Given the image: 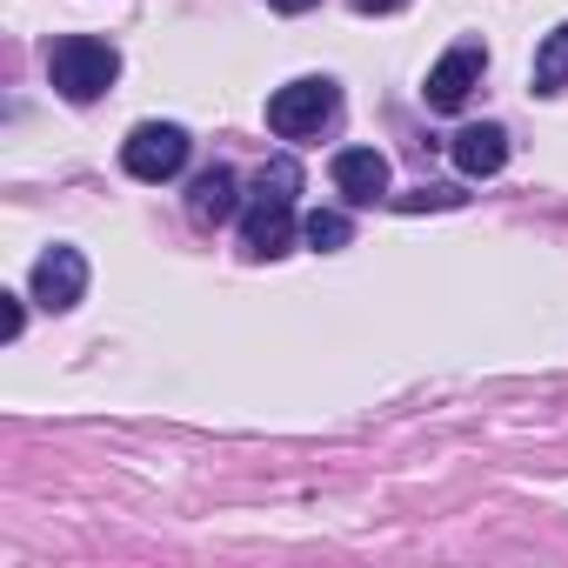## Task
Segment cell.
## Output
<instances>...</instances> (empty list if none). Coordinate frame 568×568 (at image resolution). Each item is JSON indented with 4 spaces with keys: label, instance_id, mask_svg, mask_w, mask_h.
I'll return each mask as SVG.
<instances>
[{
    "label": "cell",
    "instance_id": "cell-4",
    "mask_svg": "<svg viewBox=\"0 0 568 568\" xmlns=\"http://www.w3.org/2000/svg\"><path fill=\"white\" fill-rule=\"evenodd\" d=\"M121 168L134 181H174L187 168V128L174 121H141L128 141H121Z\"/></svg>",
    "mask_w": 568,
    "mask_h": 568
},
{
    "label": "cell",
    "instance_id": "cell-2",
    "mask_svg": "<svg viewBox=\"0 0 568 568\" xmlns=\"http://www.w3.org/2000/svg\"><path fill=\"white\" fill-rule=\"evenodd\" d=\"M48 74H54V88H61L68 101H101V94L121 81V54H114L108 41H94V34H68V41H54Z\"/></svg>",
    "mask_w": 568,
    "mask_h": 568
},
{
    "label": "cell",
    "instance_id": "cell-14",
    "mask_svg": "<svg viewBox=\"0 0 568 568\" xmlns=\"http://www.w3.org/2000/svg\"><path fill=\"white\" fill-rule=\"evenodd\" d=\"M267 8H281V14H308V8H322V0H267Z\"/></svg>",
    "mask_w": 568,
    "mask_h": 568
},
{
    "label": "cell",
    "instance_id": "cell-13",
    "mask_svg": "<svg viewBox=\"0 0 568 568\" xmlns=\"http://www.w3.org/2000/svg\"><path fill=\"white\" fill-rule=\"evenodd\" d=\"M21 322H28V315H21V295H8V308H0V335L14 342V335H21Z\"/></svg>",
    "mask_w": 568,
    "mask_h": 568
},
{
    "label": "cell",
    "instance_id": "cell-1",
    "mask_svg": "<svg viewBox=\"0 0 568 568\" xmlns=\"http://www.w3.org/2000/svg\"><path fill=\"white\" fill-rule=\"evenodd\" d=\"M295 194H302V161L295 154H274L254 181V201L241 214V247L254 261H274V254H288L295 241Z\"/></svg>",
    "mask_w": 568,
    "mask_h": 568
},
{
    "label": "cell",
    "instance_id": "cell-11",
    "mask_svg": "<svg viewBox=\"0 0 568 568\" xmlns=\"http://www.w3.org/2000/svg\"><path fill=\"white\" fill-rule=\"evenodd\" d=\"M302 241H308L315 254H335V247H348V241H355V227H348V214H335V207H315V214L302 221Z\"/></svg>",
    "mask_w": 568,
    "mask_h": 568
},
{
    "label": "cell",
    "instance_id": "cell-6",
    "mask_svg": "<svg viewBox=\"0 0 568 568\" xmlns=\"http://www.w3.org/2000/svg\"><path fill=\"white\" fill-rule=\"evenodd\" d=\"M88 295V254L81 247H48L41 261H34V302L41 308H74Z\"/></svg>",
    "mask_w": 568,
    "mask_h": 568
},
{
    "label": "cell",
    "instance_id": "cell-10",
    "mask_svg": "<svg viewBox=\"0 0 568 568\" xmlns=\"http://www.w3.org/2000/svg\"><path fill=\"white\" fill-rule=\"evenodd\" d=\"M568 88V21L535 48V94H561Z\"/></svg>",
    "mask_w": 568,
    "mask_h": 568
},
{
    "label": "cell",
    "instance_id": "cell-8",
    "mask_svg": "<svg viewBox=\"0 0 568 568\" xmlns=\"http://www.w3.org/2000/svg\"><path fill=\"white\" fill-rule=\"evenodd\" d=\"M448 154H455V168H462L468 181H488V174H501V161H508V128L475 121V128H462V134L448 141Z\"/></svg>",
    "mask_w": 568,
    "mask_h": 568
},
{
    "label": "cell",
    "instance_id": "cell-12",
    "mask_svg": "<svg viewBox=\"0 0 568 568\" xmlns=\"http://www.w3.org/2000/svg\"><path fill=\"white\" fill-rule=\"evenodd\" d=\"M402 214H422V207H462V194L455 187H415V194H388Z\"/></svg>",
    "mask_w": 568,
    "mask_h": 568
},
{
    "label": "cell",
    "instance_id": "cell-7",
    "mask_svg": "<svg viewBox=\"0 0 568 568\" xmlns=\"http://www.w3.org/2000/svg\"><path fill=\"white\" fill-rule=\"evenodd\" d=\"M335 187H342L355 207L388 201V154H375V148H342V154H335Z\"/></svg>",
    "mask_w": 568,
    "mask_h": 568
},
{
    "label": "cell",
    "instance_id": "cell-3",
    "mask_svg": "<svg viewBox=\"0 0 568 568\" xmlns=\"http://www.w3.org/2000/svg\"><path fill=\"white\" fill-rule=\"evenodd\" d=\"M335 108H342V88L328 74H302V81L267 94V128L281 141H308V134H322L335 121Z\"/></svg>",
    "mask_w": 568,
    "mask_h": 568
},
{
    "label": "cell",
    "instance_id": "cell-5",
    "mask_svg": "<svg viewBox=\"0 0 568 568\" xmlns=\"http://www.w3.org/2000/svg\"><path fill=\"white\" fill-rule=\"evenodd\" d=\"M481 68H488V48H481V41L448 48V54L435 61V74H428V88H422V94H428V108H435V114H455V108L481 88Z\"/></svg>",
    "mask_w": 568,
    "mask_h": 568
},
{
    "label": "cell",
    "instance_id": "cell-15",
    "mask_svg": "<svg viewBox=\"0 0 568 568\" xmlns=\"http://www.w3.org/2000/svg\"><path fill=\"white\" fill-rule=\"evenodd\" d=\"M355 8H362V14H395L402 0H355Z\"/></svg>",
    "mask_w": 568,
    "mask_h": 568
},
{
    "label": "cell",
    "instance_id": "cell-9",
    "mask_svg": "<svg viewBox=\"0 0 568 568\" xmlns=\"http://www.w3.org/2000/svg\"><path fill=\"white\" fill-rule=\"evenodd\" d=\"M234 207H241V181H234L227 168L194 174V187H187V214H194V221H227Z\"/></svg>",
    "mask_w": 568,
    "mask_h": 568
}]
</instances>
